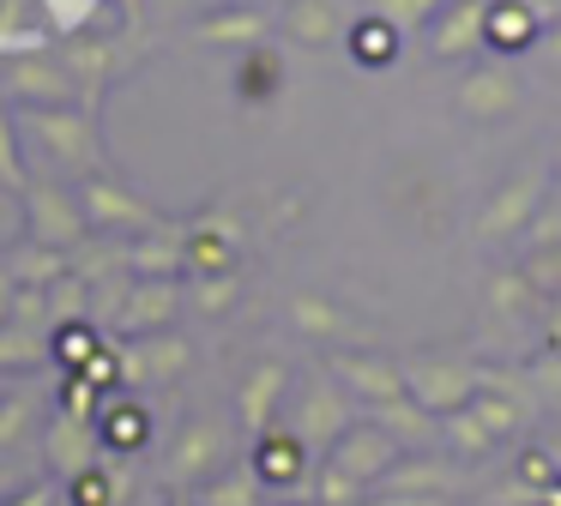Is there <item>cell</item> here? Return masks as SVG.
Returning a JSON list of instances; mask_svg holds the SVG:
<instances>
[{"label":"cell","instance_id":"cell-27","mask_svg":"<svg viewBox=\"0 0 561 506\" xmlns=\"http://www.w3.org/2000/svg\"><path fill=\"white\" fill-rule=\"evenodd\" d=\"M7 313H13V272L0 265V325H7Z\"/></svg>","mask_w":561,"mask_h":506},{"label":"cell","instance_id":"cell-26","mask_svg":"<svg viewBox=\"0 0 561 506\" xmlns=\"http://www.w3.org/2000/svg\"><path fill=\"white\" fill-rule=\"evenodd\" d=\"M199 301H206V308H224V301H230V277H218V284H206V289H199Z\"/></svg>","mask_w":561,"mask_h":506},{"label":"cell","instance_id":"cell-11","mask_svg":"<svg viewBox=\"0 0 561 506\" xmlns=\"http://www.w3.org/2000/svg\"><path fill=\"white\" fill-rule=\"evenodd\" d=\"M37 229L49 235V248H73L79 241V211L61 193H37Z\"/></svg>","mask_w":561,"mask_h":506},{"label":"cell","instance_id":"cell-20","mask_svg":"<svg viewBox=\"0 0 561 506\" xmlns=\"http://www.w3.org/2000/svg\"><path fill=\"white\" fill-rule=\"evenodd\" d=\"M254 501H260V482L254 476H236V482L206 488V506H254Z\"/></svg>","mask_w":561,"mask_h":506},{"label":"cell","instance_id":"cell-18","mask_svg":"<svg viewBox=\"0 0 561 506\" xmlns=\"http://www.w3.org/2000/svg\"><path fill=\"white\" fill-rule=\"evenodd\" d=\"M513 103V84L507 79H471L465 84V108H477V115H495V108Z\"/></svg>","mask_w":561,"mask_h":506},{"label":"cell","instance_id":"cell-21","mask_svg":"<svg viewBox=\"0 0 561 506\" xmlns=\"http://www.w3.org/2000/svg\"><path fill=\"white\" fill-rule=\"evenodd\" d=\"M25 422H31V398H7L0 404V446H13L25 434Z\"/></svg>","mask_w":561,"mask_h":506},{"label":"cell","instance_id":"cell-23","mask_svg":"<svg viewBox=\"0 0 561 506\" xmlns=\"http://www.w3.org/2000/svg\"><path fill=\"white\" fill-rule=\"evenodd\" d=\"M489 36H495V43H525V36H531V24L519 19V12H495V19H489Z\"/></svg>","mask_w":561,"mask_h":506},{"label":"cell","instance_id":"cell-30","mask_svg":"<svg viewBox=\"0 0 561 506\" xmlns=\"http://www.w3.org/2000/svg\"><path fill=\"white\" fill-rule=\"evenodd\" d=\"M13 506H49V488H31L25 501H13Z\"/></svg>","mask_w":561,"mask_h":506},{"label":"cell","instance_id":"cell-8","mask_svg":"<svg viewBox=\"0 0 561 506\" xmlns=\"http://www.w3.org/2000/svg\"><path fill=\"white\" fill-rule=\"evenodd\" d=\"M98 428H85L79 416H61L49 434V464L67 470V476H79V470H91V458H98V440H91Z\"/></svg>","mask_w":561,"mask_h":506},{"label":"cell","instance_id":"cell-25","mask_svg":"<svg viewBox=\"0 0 561 506\" xmlns=\"http://www.w3.org/2000/svg\"><path fill=\"white\" fill-rule=\"evenodd\" d=\"M531 380H537V392H543V398H561V361H537Z\"/></svg>","mask_w":561,"mask_h":506},{"label":"cell","instance_id":"cell-19","mask_svg":"<svg viewBox=\"0 0 561 506\" xmlns=\"http://www.w3.org/2000/svg\"><path fill=\"white\" fill-rule=\"evenodd\" d=\"M139 301H127V325H146V320H163V313L175 308V296L163 284H151V289H134Z\"/></svg>","mask_w":561,"mask_h":506},{"label":"cell","instance_id":"cell-7","mask_svg":"<svg viewBox=\"0 0 561 506\" xmlns=\"http://www.w3.org/2000/svg\"><path fill=\"white\" fill-rule=\"evenodd\" d=\"M375 428H387L399 446H423V440H435V434H440V422L428 416V410L416 404L411 392H404V398H387V404H375Z\"/></svg>","mask_w":561,"mask_h":506},{"label":"cell","instance_id":"cell-6","mask_svg":"<svg viewBox=\"0 0 561 506\" xmlns=\"http://www.w3.org/2000/svg\"><path fill=\"white\" fill-rule=\"evenodd\" d=\"M218 464H224V428L218 422H194V428L182 434V446H175V458H170V476L175 482H199Z\"/></svg>","mask_w":561,"mask_h":506},{"label":"cell","instance_id":"cell-14","mask_svg":"<svg viewBox=\"0 0 561 506\" xmlns=\"http://www.w3.org/2000/svg\"><path fill=\"white\" fill-rule=\"evenodd\" d=\"M260 476L266 482H296L302 476V440H272V446H260Z\"/></svg>","mask_w":561,"mask_h":506},{"label":"cell","instance_id":"cell-9","mask_svg":"<svg viewBox=\"0 0 561 506\" xmlns=\"http://www.w3.org/2000/svg\"><path fill=\"white\" fill-rule=\"evenodd\" d=\"M278 392H284V368H278V361L254 368V380L242 386V428H248V434H266V422H272V404H278Z\"/></svg>","mask_w":561,"mask_h":506},{"label":"cell","instance_id":"cell-1","mask_svg":"<svg viewBox=\"0 0 561 506\" xmlns=\"http://www.w3.org/2000/svg\"><path fill=\"white\" fill-rule=\"evenodd\" d=\"M392 464H399V440L387 428H375V422L368 428H344L332 440V458L314 476L320 506H363V488H375Z\"/></svg>","mask_w":561,"mask_h":506},{"label":"cell","instance_id":"cell-4","mask_svg":"<svg viewBox=\"0 0 561 506\" xmlns=\"http://www.w3.org/2000/svg\"><path fill=\"white\" fill-rule=\"evenodd\" d=\"M344 428H351L344 398L332 392V386H314V392L302 398V410H296V440H302V446H332Z\"/></svg>","mask_w":561,"mask_h":506},{"label":"cell","instance_id":"cell-5","mask_svg":"<svg viewBox=\"0 0 561 506\" xmlns=\"http://www.w3.org/2000/svg\"><path fill=\"white\" fill-rule=\"evenodd\" d=\"M332 373H339L351 392H363L368 404H387V398H404V373L392 361H375V356H332Z\"/></svg>","mask_w":561,"mask_h":506},{"label":"cell","instance_id":"cell-22","mask_svg":"<svg viewBox=\"0 0 561 506\" xmlns=\"http://www.w3.org/2000/svg\"><path fill=\"white\" fill-rule=\"evenodd\" d=\"M103 434H110L115 446H139V434H146V416H139V410H127V416H110V422H103Z\"/></svg>","mask_w":561,"mask_h":506},{"label":"cell","instance_id":"cell-3","mask_svg":"<svg viewBox=\"0 0 561 506\" xmlns=\"http://www.w3.org/2000/svg\"><path fill=\"white\" fill-rule=\"evenodd\" d=\"M375 494H459V470L447 464V458H411V464H392L387 476L375 482Z\"/></svg>","mask_w":561,"mask_h":506},{"label":"cell","instance_id":"cell-31","mask_svg":"<svg viewBox=\"0 0 561 506\" xmlns=\"http://www.w3.org/2000/svg\"><path fill=\"white\" fill-rule=\"evenodd\" d=\"M0 404H7V386H0Z\"/></svg>","mask_w":561,"mask_h":506},{"label":"cell","instance_id":"cell-16","mask_svg":"<svg viewBox=\"0 0 561 506\" xmlns=\"http://www.w3.org/2000/svg\"><path fill=\"white\" fill-rule=\"evenodd\" d=\"M531 193H537V175H525V187H513V193H501V199H495V211H489V217H483V235H489V241H495V235H501V229H513V223H519V217H525V211H531Z\"/></svg>","mask_w":561,"mask_h":506},{"label":"cell","instance_id":"cell-29","mask_svg":"<svg viewBox=\"0 0 561 506\" xmlns=\"http://www.w3.org/2000/svg\"><path fill=\"white\" fill-rule=\"evenodd\" d=\"M380 7H387L392 19H416V12H423V0H380Z\"/></svg>","mask_w":561,"mask_h":506},{"label":"cell","instance_id":"cell-17","mask_svg":"<svg viewBox=\"0 0 561 506\" xmlns=\"http://www.w3.org/2000/svg\"><path fill=\"white\" fill-rule=\"evenodd\" d=\"M187 361V349L175 344V337H158V344H146V349H134V356H127V373H175Z\"/></svg>","mask_w":561,"mask_h":506},{"label":"cell","instance_id":"cell-24","mask_svg":"<svg viewBox=\"0 0 561 506\" xmlns=\"http://www.w3.org/2000/svg\"><path fill=\"white\" fill-rule=\"evenodd\" d=\"M363 506H447L440 494H375V501H363Z\"/></svg>","mask_w":561,"mask_h":506},{"label":"cell","instance_id":"cell-13","mask_svg":"<svg viewBox=\"0 0 561 506\" xmlns=\"http://www.w3.org/2000/svg\"><path fill=\"white\" fill-rule=\"evenodd\" d=\"M37 133L49 145H61V157H85L91 151V127L79 115H37Z\"/></svg>","mask_w":561,"mask_h":506},{"label":"cell","instance_id":"cell-15","mask_svg":"<svg viewBox=\"0 0 561 506\" xmlns=\"http://www.w3.org/2000/svg\"><path fill=\"white\" fill-rule=\"evenodd\" d=\"M31 361H43L37 332H25V325L7 313V325H0V368H31Z\"/></svg>","mask_w":561,"mask_h":506},{"label":"cell","instance_id":"cell-10","mask_svg":"<svg viewBox=\"0 0 561 506\" xmlns=\"http://www.w3.org/2000/svg\"><path fill=\"white\" fill-rule=\"evenodd\" d=\"M440 434H447V440L459 446L465 458H483L489 446H495V434L483 428V416H477V410H465V404H459V410H447V416H440Z\"/></svg>","mask_w":561,"mask_h":506},{"label":"cell","instance_id":"cell-12","mask_svg":"<svg viewBox=\"0 0 561 506\" xmlns=\"http://www.w3.org/2000/svg\"><path fill=\"white\" fill-rule=\"evenodd\" d=\"M85 199H91V217H98V223H139V229L151 223V211H146V205H134L122 187H91Z\"/></svg>","mask_w":561,"mask_h":506},{"label":"cell","instance_id":"cell-28","mask_svg":"<svg viewBox=\"0 0 561 506\" xmlns=\"http://www.w3.org/2000/svg\"><path fill=\"white\" fill-rule=\"evenodd\" d=\"M0 175L19 187V163H13V151H7V127H0Z\"/></svg>","mask_w":561,"mask_h":506},{"label":"cell","instance_id":"cell-2","mask_svg":"<svg viewBox=\"0 0 561 506\" xmlns=\"http://www.w3.org/2000/svg\"><path fill=\"white\" fill-rule=\"evenodd\" d=\"M399 373H404V392L423 410H459V404H471V386H477V373L465 361H435V356L404 361Z\"/></svg>","mask_w":561,"mask_h":506}]
</instances>
